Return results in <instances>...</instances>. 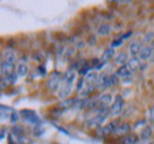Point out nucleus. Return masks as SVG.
Segmentation results:
<instances>
[{
    "mask_svg": "<svg viewBox=\"0 0 154 144\" xmlns=\"http://www.w3.org/2000/svg\"><path fill=\"white\" fill-rule=\"evenodd\" d=\"M84 45H85V43H84L83 40H79V41L76 44V49L77 50H82V49H84V47H85Z\"/></svg>",
    "mask_w": 154,
    "mask_h": 144,
    "instance_id": "30",
    "label": "nucleus"
},
{
    "mask_svg": "<svg viewBox=\"0 0 154 144\" xmlns=\"http://www.w3.org/2000/svg\"><path fill=\"white\" fill-rule=\"evenodd\" d=\"M110 32H112V26L108 25V24H101V25L97 27V31H96L97 36H100V37L108 36Z\"/></svg>",
    "mask_w": 154,
    "mask_h": 144,
    "instance_id": "17",
    "label": "nucleus"
},
{
    "mask_svg": "<svg viewBox=\"0 0 154 144\" xmlns=\"http://www.w3.org/2000/svg\"><path fill=\"white\" fill-rule=\"evenodd\" d=\"M72 88H74V84H69V83H65V82H62V85L58 90V97L60 100L63 99H66L71 92H72Z\"/></svg>",
    "mask_w": 154,
    "mask_h": 144,
    "instance_id": "4",
    "label": "nucleus"
},
{
    "mask_svg": "<svg viewBox=\"0 0 154 144\" xmlns=\"http://www.w3.org/2000/svg\"><path fill=\"white\" fill-rule=\"evenodd\" d=\"M1 60H6V62H10V63H14V64H16L17 54H16V52H14L12 49H6V50L2 52Z\"/></svg>",
    "mask_w": 154,
    "mask_h": 144,
    "instance_id": "11",
    "label": "nucleus"
},
{
    "mask_svg": "<svg viewBox=\"0 0 154 144\" xmlns=\"http://www.w3.org/2000/svg\"><path fill=\"white\" fill-rule=\"evenodd\" d=\"M97 77H98V74H97L96 72H88L85 74V83H88V84H95L96 85Z\"/></svg>",
    "mask_w": 154,
    "mask_h": 144,
    "instance_id": "22",
    "label": "nucleus"
},
{
    "mask_svg": "<svg viewBox=\"0 0 154 144\" xmlns=\"http://www.w3.org/2000/svg\"><path fill=\"white\" fill-rule=\"evenodd\" d=\"M84 83H85V79H83V78H81V79L78 80V84H77V88H76L77 92H81V91L83 90V88H84Z\"/></svg>",
    "mask_w": 154,
    "mask_h": 144,
    "instance_id": "26",
    "label": "nucleus"
},
{
    "mask_svg": "<svg viewBox=\"0 0 154 144\" xmlns=\"http://www.w3.org/2000/svg\"><path fill=\"white\" fill-rule=\"evenodd\" d=\"M113 2H117V1H120V0H112Z\"/></svg>",
    "mask_w": 154,
    "mask_h": 144,
    "instance_id": "37",
    "label": "nucleus"
},
{
    "mask_svg": "<svg viewBox=\"0 0 154 144\" xmlns=\"http://www.w3.org/2000/svg\"><path fill=\"white\" fill-rule=\"evenodd\" d=\"M153 40H154V32H152V31L147 32V33L145 34V37H143V41H145L146 44H151Z\"/></svg>",
    "mask_w": 154,
    "mask_h": 144,
    "instance_id": "25",
    "label": "nucleus"
},
{
    "mask_svg": "<svg viewBox=\"0 0 154 144\" xmlns=\"http://www.w3.org/2000/svg\"><path fill=\"white\" fill-rule=\"evenodd\" d=\"M142 43L141 41H139V40H134V41H132L131 44H129V46H128V53L129 56H132V57H134V56H139V53L141 52V50H142Z\"/></svg>",
    "mask_w": 154,
    "mask_h": 144,
    "instance_id": "7",
    "label": "nucleus"
},
{
    "mask_svg": "<svg viewBox=\"0 0 154 144\" xmlns=\"http://www.w3.org/2000/svg\"><path fill=\"white\" fill-rule=\"evenodd\" d=\"M4 137H5V129L1 130V140H4Z\"/></svg>",
    "mask_w": 154,
    "mask_h": 144,
    "instance_id": "35",
    "label": "nucleus"
},
{
    "mask_svg": "<svg viewBox=\"0 0 154 144\" xmlns=\"http://www.w3.org/2000/svg\"><path fill=\"white\" fill-rule=\"evenodd\" d=\"M12 109H10V108H5L4 105H1V121L4 122L5 119L6 121H10V117H11V115H12Z\"/></svg>",
    "mask_w": 154,
    "mask_h": 144,
    "instance_id": "21",
    "label": "nucleus"
},
{
    "mask_svg": "<svg viewBox=\"0 0 154 144\" xmlns=\"http://www.w3.org/2000/svg\"><path fill=\"white\" fill-rule=\"evenodd\" d=\"M122 41H123V39H117V40H114V41L112 43V45H110V46L115 49V47H117V46H120V45L122 44Z\"/></svg>",
    "mask_w": 154,
    "mask_h": 144,
    "instance_id": "29",
    "label": "nucleus"
},
{
    "mask_svg": "<svg viewBox=\"0 0 154 144\" xmlns=\"http://www.w3.org/2000/svg\"><path fill=\"white\" fill-rule=\"evenodd\" d=\"M153 52H154V49L148 44L147 46H143V47H142L141 52L139 53V58H140L142 62H148L149 58H151V56L153 54Z\"/></svg>",
    "mask_w": 154,
    "mask_h": 144,
    "instance_id": "9",
    "label": "nucleus"
},
{
    "mask_svg": "<svg viewBox=\"0 0 154 144\" xmlns=\"http://www.w3.org/2000/svg\"><path fill=\"white\" fill-rule=\"evenodd\" d=\"M141 59L137 57V56H134V57H131L129 59H128V62H127V66L129 68V70L131 71H136V70H139L140 69V65H141Z\"/></svg>",
    "mask_w": 154,
    "mask_h": 144,
    "instance_id": "10",
    "label": "nucleus"
},
{
    "mask_svg": "<svg viewBox=\"0 0 154 144\" xmlns=\"http://www.w3.org/2000/svg\"><path fill=\"white\" fill-rule=\"evenodd\" d=\"M21 118V116H20V112H17V111H12V115H11V117H10V123L11 124H17L18 122H19V119Z\"/></svg>",
    "mask_w": 154,
    "mask_h": 144,
    "instance_id": "24",
    "label": "nucleus"
},
{
    "mask_svg": "<svg viewBox=\"0 0 154 144\" xmlns=\"http://www.w3.org/2000/svg\"><path fill=\"white\" fill-rule=\"evenodd\" d=\"M63 76H64L63 73H60L58 71H55L51 74V77L48 80V89L51 92L55 93V92H57L59 90V88L62 85V82H63Z\"/></svg>",
    "mask_w": 154,
    "mask_h": 144,
    "instance_id": "1",
    "label": "nucleus"
},
{
    "mask_svg": "<svg viewBox=\"0 0 154 144\" xmlns=\"http://www.w3.org/2000/svg\"><path fill=\"white\" fill-rule=\"evenodd\" d=\"M96 43H97L96 36H90V37H89V39H88V44H89L90 46H94V45H96Z\"/></svg>",
    "mask_w": 154,
    "mask_h": 144,
    "instance_id": "28",
    "label": "nucleus"
},
{
    "mask_svg": "<svg viewBox=\"0 0 154 144\" xmlns=\"http://www.w3.org/2000/svg\"><path fill=\"white\" fill-rule=\"evenodd\" d=\"M149 122H152L154 124V105L149 110Z\"/></svg>",
    "mask_w": 154,
    "mask_h": 144,
    "instance_id": "31",
    "label": "nucleus"
},
{
    "mask_svg": "<svg viewBox=\"0 0 154 144\" xmlns=\"http://www.w3.org/2000/svg\"><path fill=\"white\" fill-rule=\"evenodd\" d=\"M132 72L129 70V68L127 65H122V66H117V70H116V74L120 77V78H129L132 76Z\"/></svg>",
    "mask_w": 154,
    "mask_h": 144,
    "instance_id": "13",
    "label": "nucleus"
},
{
    "mask_svg": "<svg viewBox=\"0 0 154 144\" xmlns=\"http://www.w3.org/2000/svg\"><path fill=\"white\" fill-rule=\"evenodd\" d=\"M153 137V128L149 125H145L140 131V140L143 142H148Z\"/></svg>",
    "mask_w": 154,
    "mask_h": 144,
    "instance_id": "8",
    "label": "nucleus"
},
{
    "mask_svg": "<svg viewBox=\"0 0 154 144\" xmlns=\"http://www.w3.org/2000/svg\"><path fill=\"white\" fill-rule=\"evenodd\" d=\"M116 126L117 125H116L115 122H110V123L106 124V125L101 129V135H102V136H107V135L114 134L116 130Z\"/></svg>",
    "mask_w": 154,
    "mask_h": 144,
    "instance_id": "16",
    "label": "nucleus"
},
{
    "mask_svg": "<svg viewBox=\"0 0 154 144\" xmlns=\"http://www.w3.org/2000/svg\"><path fill=\"white\" fill-rule=\"evenodd\" d=\"M13 72H16V66L14 63H10L6 60H1V76L6 77L12 74Z\"/></svg>",
    "mask_w": 154,
    "mask_h": 144,
    "instance_id": "6",
    "label": "nucleus"
},
{
    "mask_svg": "<svg viewBox=\"0 0 154 144\" xmlns=\"http://www.w3.org/2000/svg\"><path fill=\"white\" fill-rule=\"evenodd\" d=\"M19 112L24 122H26V123H29V124H33V125L40 124V118H39L38 115H37L35 111L25 109V110H21Z\"/></svg>",
    "mask_w": 154,
    "mask_h": 144,
    "instance_id": "2",
    "label": "nucleus"
},
{
    "mask_svg": "<svg viewBox=\"0 0 154 144\" xmlns=\"http://www.w3.org/2000/svg\"><path fill=\"white\" fill-rule=\"evenodd\" d=\"M115 57V49L114 47H108L103 54H102V60H104V62H108V60H110V59H113Z\"/></svg>",
    "mask_w": 154,
    "mask_h": 144,
    "instance_id": "20",
    "label": "nucleus"
},
{
    "mask_svg": "<svg viewBox=\"0 0 154 144\" xmlns=\"http://www.w3.org/2000/svg\"><path fill=\"white\" fill-rule=\"evenodd\" d=\"M113 102H114V99H113V96L110 93H103L98 98V103L103 106H109L110 104H113Z\"/></svg>",
    "mask_w": 154,
    "mask_h": 144,
    "instance_id": "15",
    "label": "nucleus"
},
{
    "mask_svg": "<svg viewBox=\"0 0 154 144\" xmlns=\"http://www.w3.org/2000/svg\"><path fill=\"white\" fill-rule=\"evenodd\" d=\"M128 62V54L126 52H121V53L116 54L114 57V63H115L116 66H122V65H126Z\"/></svg>",
    "mask_w": 154,
    "mask_h": 144,
    "instance_id": "14",
    "label": "nucleus"
},
{
    "mask_svg": "<svg viewBox=\"0 0 154 144\" xmlns=\"http://www.w3.org/2000/svg\"><path fill=\"white\" fill-rule=\"evenodd\" d=\"M29 71H30V68H29V64H27V63L20 62L19 64L17 65L16 72H17V74L19 76L20 78H23V77H26V76L29 74Z\"/></svg>",
    "mask_w": 154,
    "mask_h": 144,
    "instance_id": "12",
    "label": "nucleus"
},
{
    "mask_svg": "<svg viewBox=\"0 0 154 144\" xmlns=\"http://www.w3.org/2000/svg\"><path fill=\"white\" fill-rule=\"evenodd\" d=\"M131 125L128 124V123H122L121 125L116 126V130H115V135L117 136H120V135H127V134H129V131H131Z\"/></svg>",
    "mask_w": 154,
    "mask_h": 144,
    "instance_id": "18",
    "label": "nucleus"
},
{
    "mask_svg": "<svg viewBox=\"0 0 154 144\" xmlns=\"http://www.w3.org/2000/svg\"><path fill=\"white\" fill-rule=\"evenodd\" d=\"M125 108V100H123V97L122 96H116L112 106H110V115L113 117H117L122 113Z\"/></svg>",
    "mask_w": 154,
    "mask_h": 144,
    "instance_id": "3",
    "label": "nucleus"
},
{
    "mask_svg": "<svg viewBox=\"0 0 154 144\" xmlns=\"http://www.w3.org/2000/svg\"><path fill=\"white\" fill-rule=\"evenodd\" d=\"M112 86V83H110V77L104 74V73H101L98 74L96 80V89H101V90H106L108 88Z\"/></svg>",
    "mask_w": 154,
    "mask_h": 144,
    "instance_id": "5",
    "label": "nucleus"
},
{
    "mask_svg": "<svg viewBox=\"0 0 154 144\" xmlns=\"http://www.w3.org/2000/svg\"><path fill=\"white\" fill-rule=\"evenodd\" d=\"M122 143L125 144H135V143H139V137L134 135V134H127L123 138H122V141H121Z\"/></svg>",
    "mask_w": 154,
    "mask_h": 144,
    "instance_id": "19",
    "label": "nucleus"
},
{
    "mask_svg": "<svg viewBox=\"0 0 154 144\" xmlns=\"http://www.w3.org/2000/svg\"><path fill=\"white\" fill-rule=\"evenodd\" d=\"M129 36H132V32H129V33H126L125 36L122 37V39H127V38H128Z\"/></svg>",
    "mask_w": 154,
    "mask_h": 144,
    "instance_id": "34",
    "label": "nucleus"
},
{
    "mask_svg": "<svg viewBox=\"0 0 154 144\" xmlns=\"http://www.w3.org/2000/svg\"><path fill=\"white\" fill-rule=\"evenodd\" d=\"M149 45H151V46H152V47H153V49H154V40H153V41H152V43H151V44H149Z\"/></svg>",
    "mask_w": 154,
    "mask_h": 144,
    "instance_id": "36",
    "label": "nucleus"
},
{
    "mask_svg": "<svg viewBox=\"0 0 154 144\" xmlns=\"http://www.w3.org/2000/svg\"><path fill=\"white\" fill-rule=\"evenodd\" d=\"M33 134H35L36 136H42V135L44 134V130L40 128V124L35 125V131H33Z\"/></svg>",
    "mask_w": 154,
    "mask_h": 144,
    "instance_id": "27",
    "label": "nucleus"
},
{
    "mask_svg": "<svg viewBox=\"0 0 154 144\" xmlns=\"http://www.w3.org/2000/svg\"><path fill=\"white\" fill-rule=\"evenodd\" d=\"M141 125H146V122H145V121H140V123H136V124H135V129H137L139 126H141Z\"/></svg>",
    "mask_w": 154,
    "mask_h": 144,
    "instance_id": "32",
    "label": "nucleus"
},
{
    "mask_svg": "<svg viewBox=\"0 0 154 144\" xmlns=\"http://www.w3.org/2000/svg\"><path fill=\"white\" fill-rule=\"evenodd\" d=\"M148 62H149L151 64H153V63H154V52H153V54L151 56V58H149V60H148Z\"/></svg>",
    "mask_w": 154,
    "mask_h": 144,
    "instance_id": "33",
    "label": "nucleus"
},
{
    "mask_svg": "<svg viewBox=\"0 0 154 144\" xmlns=\"http://www.w3.org/2000/svg\"><path fill=\"white\" fill-rule=\"evenodd\" d=\"M75 99L76 98H70V99H63L62 103L59 104V106L63 109H68V108H74V104H75Z\"/></svg>",
    "mask_w": 154,
    "mask_h": 144,
    "instance_id": "23",
    "label": "nucleus"
}]
</instances>
